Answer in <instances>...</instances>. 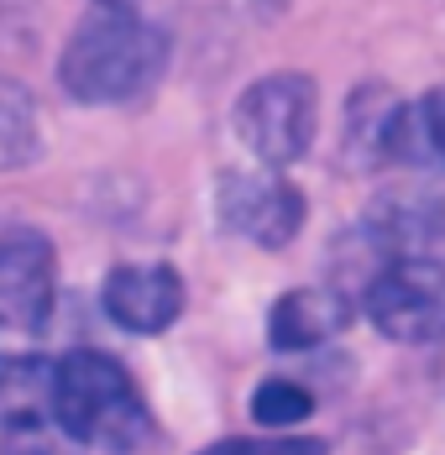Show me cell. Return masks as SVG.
I'll use <instances>...</instances> for the list:
<instances>
[{
	"label": "cell",
	"instance_id": "cell-1",
	"mask_svg": "<svg viewBox=\"0 0 445 455\" xmlns=\"http://www.w3.org/2000/svg\"><path fill=\"white\" fill-rule=\"evenodd\" d=\"M168 68V32L147 21L132 0H89V11L74 21L58 84L74 105H126L158 90Z\"/></svg>",
	"mask_w": 445,
	"mask_h": 455
},
{
	"label": "cell",
	"instance_id": "cell-2",
	"mask_svg": "<svg viewBox=\"0 0 445 455\" xmlns=\"http://www.w3.org/2000/svg\"><path fill=\"white\" fill-rule=\"evenodd\" d=\"M58 424L85 451L136 455L152 445L158 424L132 371L105 351H69L58 362Z\"/></svg>",
	"mask_w": 445,
	"mask_h": 455
},
{
	"label": "cell",
	"instance_id": "cell-3",
	"mask_svg": "<svg viewBox=\"0 0 445 455\" xmlns=\"http://www.w3.org/2000/svg\"><path fill=\"white\" fill-rule=\"evenodd\" d=\"M236 137L263 168H288L314 147L320 132V90L310 74H263L236 100Z\"/></svg>",
	"mask_w": 445,
	"mask_h": 455
},
{
	"label": "cell",
	"instance_id": "cell-4",
	"mask_svg": "<svg viewBox=\"0 0 445 455\" xmlns=\"http://www.w3.org/2000/svg\"><path fill=\"white\" fill-rule=\"evenodd\" d=\"M367 319L399 346L445 340V267L441 262H383L361 293Z\"/></svg>",
	"mask_w": 445,
	"mask_h": 455
},
{
	"label": "cell",
	"instance_id": "cell-5",
	"mask_svg": "<svg viewBox=\"0 0 445 455\" xmlns=\"http://www.w3.org/2000/svg\"><path fill=\"white\" fill-rule=\"evenodd\" d=\"M361 241L377 262H441L445 267V188L399 183L383 188L361 220Z\"/></svg>",
	"mask_w": 445,
	"mask_h": 455
},
{
	"label": "cell",
	"instance_id": "cell-6",
	"mask_svg": "<svg viewBox=\"0 0 445 455\" xmlns=\"http://www.w3.org/2000/svg\"><path fill=\"white\" fill-rule=\"evenodd\" d=\"M215 215L231 235L278 251L304 226V194L278 168H236L215 183Z\"/></svg>",
	"mask_w": 445,
	"mask_h": 455
},
{
	"label": "cell",
	"instance_id": "cell-7",
	"mask_svg": "<svg viewBox=\"0 0 445 455\" xmlns=\"http://www.w3.org/2000/svg\"><path fill=\"white\" fill-rule=\"evenodd\" d=\"M58 304V251L37 226L0 230V324L37 335Z\"/></svg>",
	"mask_w": 445,
	"mask_h": 455
},
{
	"label": "cell",
	"instance_id": "cell-8",
	"mask_svg": "<svg viewBox=\"0 0 445 455\" xmlns=\"http://www.w3.org/2000/svg\"><path fill=\"white\" fill-rule=\"evenodd\" d=\"M341 152L356 173H383L399 163H425L419 157V126L414 105H403L388 84H361L346 105L341 126Z\"/></svg>",
	"mask_w": 445,
	"mask_h": 455
},
{
	"label": "cell",
	"instance_id": "cell-9",
	"mask_svg": "<svg viewBox=\"0 0 445 455\" xmlns=\"http://www.w3.org/2000/svg\"><path fill=\"white\" fill-rule=\"evenodd\" d=\"M100 304L126 335H163L183 315V277L168 262H121L105 277Z\"/></svg>",
	"mask_w": 445,
	"mask_h": 455
},
{
	"label": "cell",
	"instance_id": "cell-10",
	"mask_svg": "<svg viewBox=\"0 0 445 455\" xmlns=\"http://www.w3.org/2000/svg\"><path fill=\"white\" fill-rule=\"evenodd\" d=\"M352 319V304L341 288H288L272 315H267V340L272 351H314L325 340H336Z\"/></svg>",
	"mask_w": 445,
	"mask_h": 455
},
{
	"label": "cell",
	"instance_id": "cell-11",
	"mask_svg": "<svg viewBox=\"0 0 445 455\" xmlns=\"http://www.w3.org/2000/svg\"><path fill=\"white\" fill-rule=\"evenodd\" d=\"M58 424V362L32 351L0 356V435Z\"/></svg>",
	"mask_w": 445,
	"mask_h": 455
},
{
	"label": "cell",
	"instance_id": "cell-12",
	"mask_svg": "<svg viewBox=\"0 0 445 455\" xmlns=\"http://www.w3.org/2000/svg\"><path fill=\"white\" fill-rule=\"evenodd\" d=\"M43 157V110L32 90H21L16 79H0V173L27 168Z\"/></svg>",
	"mask_w": 445,
	"mask_h": 455
},
{
	"label": "cell",
	"instance_id": "cell-13",
	"mask_svg": "<svg viewBox=\"0 0 445 455\" xmlns=\"http://www.w3.org/2000/svg\"><path fill=\"white\" fill-rule=\"evenodd\" d=\"M310 413H314V398H310V387H299V382L272 377V382H263L252 393V419L263 429H299Z\"/></svg>",
	"mask_w": 445,
	"mask_h": 455
},
{
	"label": "cell",
	"instance_id": "cell-14",
	"mask_svg": "<svg viewBox=\"0 0 445 455\" xmlns=\"http://www.w3.org/2000/svg\"><path fill=\"white\" fill-rule=\"evenodd\" d=\"M199 455H325V440L304 435H267V440H215Z\"/></svg>",
	"mask_w": 445,
	"mask_h": 455
},
{
	"label": "cell",
	"instance_id": "cell-15",
	"mask_svg": "<svg viewBox=\"0 0 445 455\" xmlns=\"http://www.w3.org/2000/svg\"><path fill=\"white\" fill-rule=\"evenodd\" d=\"M5 455H85V445L63 435V424H37V429H11Z\"/></svg>",
	"mask_w": 445,
	"mask_h": 455
},
{
	"label": "cell",
	"instance_id": "cell-16",
	"mask_svg": "<svg viewBox=\"0 0 445 455\" xmlns=\"http://www.w3.org/2000/svg\"><path fill=\"white\" fill-rule=\"evenodd\" d=\"M414 126H419V157L445 168V84L414 105Z\"/></svg>",
	"mask_w": 445,
	"mask_h": 455
}]
</instances>
